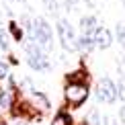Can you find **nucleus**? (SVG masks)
<instances>
[{"label":"nucleus","mask_w":125,"mask_h":125,"mask_svg":"<svg viewBox=\"0 0 125 125\" xmlns=\"http://www.w3.org/2000/svg\"><path fill=\"white\" fill-rule=\"evenodd\" d=\"M121 2H123V6H125V0H121Z\"/></svg>","instance_id":"24"},{"label":"nucleus","mask_w":125,"mask_h":125,"mask_svg":"<svg viewBox=\"0 0 125 125\" xmlns=\"http://www.w3.org/2000/svg\"><path fill=\"white\" fill-rule=\"evenodd\" d=\"M0 47H2L4 51H6V49H8V35H6V33H4V31H2V29H0Z\"/></svg>","instance_id":"17"},{"label":"nucleus","mask_w":125,"mask_h":125,"mask_svg":"<svg viewBox=\"0 0 125 125\" xmlns=\"http://www.w3.org/2000/svg\"><path fill=\"white\" fill-rule=\"evenodd\" d=\"M88 123H90V125H101V119H98L96 109H92V111H90V115H88Z\"/></svg>","instance_id":"16"},{"label":"nucleus","mask_w":125,"mask_h":125,"mask_svg":"<svg viewBox=\"0 0 125 125\" xmlns=\"http://www.w3.org/2000/svg\"><path fill=\"white\" fill-rule=\"evenodd\" d=\"M55 29H58V35H60V41H62V47H64L66 51H74V49H78V37H76L74 27L70 25V21H68V19H60L58 25H55Z\"/></svg>","instance_id":"4"},{"label":"nucleus","mask_w":125,"mask_h":125,"mask_svg":"<svg viewBox=\"0 0 125 125\" xmlns=\"http://www.w3.org/2000/svg\"><path fill=\"white\" fill-rule=\"evenodd\" d=\"M8 31H10V35H12L14 41H23V27H19L17 21H10L8 23Z\"/></svg>","instance_id":"10"},{"label":"nucleus","mask_w":125,"mask_h":125,"mask_svg":"<svg viewBox=\"0 0 125 125\" xmlns=\"http://www.w3.org/2000/svg\"><path fill=\"white\" fill-rule=\"evenodd\" d=\"M88 94H90V90L84 82H66L64 98H66V105H70L72 109H80L86 103Z\"/></svg>","instance_id":"2"},{"label":"nucleus","mask_w":125,"mask_h":125,"mask_svg":"<svg viewBox=\"0 0 125 125\" xmlns=\"http://www.w3.org/2000/svg\"><path fill=\"white\" fill-rule=\"evenodd\" d=\"M92 39H94V47L96 49H109L113 43V35L107 27H98L94 33H92Z\"/></svg>","instance_id":"6"},{"label":"nucleus","mask_w":125,"mask_h":125,"mask_svg":"<svg viewBox=\"0 0 125 125\" xmlns=\"http://www.w3.org/2000/svg\"><path fill=\"white\" fill-rule=\"evenodd\" d=\"M78 49L84 51V53H90L94 47V39H92V35H86V33H80V37H78Z\"/></svg>","instance_id":"8"},{"label":"nucleus","mask_w":125,"mask_h":125,"mask_svg":"<svg viewBox=\"0 0 125 125\" xmlns=\"http://www.w3.org/2000/svg\"><path fill=\"white\" fill-rule=\"evenodd\" d=\"M31 33H33V41H37L43 49H51L53 47V31H51V25L43 17H35L33 19Z\"/></svg>","instance_id":"3"},{"label":"nucleus","mask_w":125,"mask_h":125,"mask_svg":"<svg viewBox=\"0 0 125 125\" xmlns=\"http://www.w3.org/2000/svg\"><path fill=\"white\" fill-rule=\"evenodd\" d=\"M98 29V21L94 14H86V17H80V31L86 35H92Z\"/></svg>","instance_id":"7"},{"label":"nucleus","mask_w":125,"mask_h":125,"mask_svg":"<svg viewBox=\"0 0 125 125\" xmlns=\"http://www.w3.org/2000/svg\"><path fill=\"white\" fill-rule=\"evenodd\" d=\"M74 121H72V117L68 115L66 111H60L58 115L53 117V121H51V125H72Z\"/></svg>","instance_id":"11"},{"label":"nucleus","mask_w":125,"mask_h":125,"mask_svg":"<svg viewBox=\"0 0 125 125\" xmlns=\"http://www.w3.org/2000/svg\"><path fill=\"white\" fill-rule=\"evenodd\" d=\"M115 35H117V41L121 43V47H125V21H121L115 27Z\"/></svg>","instance_id":"12"},{"label":"nucleus","mask_w":125,"mask_h":125,"mask_svg":"<svg viewBox=\"0 0 125 125\" xmlns=\"http://www.w3.org/2000/svg\"><path fill=\"white\" fill-rule=\"evenodd\" d=\"M6 107H12L10 94H8V90H2V88H0V109H6Z\"/></svg>","instance_id":"13"},{"label":"nucleus","mask_w":125,"mask_h":125,"mask_svg":"<svg viewBox=\"0 0 125 125\" xmlns=\"http://www.w3.org/2000/svg\"><path fill=\"white\" fill-rule=\"evenodd\" d=\"M96 2H98V0H84V4H88L90 8H94V6H96Z\"/></svg>","instance_id":"22"},{"label":"nucleus","mask_w":125,"mask_h":125,"mask_svg":"<svg viewBox=\"0 0 125 125\" xmlns=\"http://www.w3.org/2000/svg\"><path fill=\"white\" fill-rule=\"evenodd\" d=\"M117 68H119V72H121V76H125V55H119Z\"/></svg>","instance_id":"18"},{"label":"nucleus","mask_w":125,"mask_h":125,"mask_svg":"<svg viewBox=\"0 0 125 125\" xmlns=\"http://www.w3.org/2000/svg\"><path fill=\"white\" fill-rule=\"evenodd\" d=\"M96 98H98V103H105V105L117 103V98H119L117 84L111 78H101V80L96 82Z\"/></svg>","instance_id":"5"},{"label":"nucleus","mask_w":125,"mask_h":125,"mask_svg":"<svg viewBox=\"0 0 125 125\" xmlns=\"http://www.w3.org/2000/svg\"><path fill=\"white\" fill-rule=\"evenodd\" d=\"M6 76H8V66L4 64V62H0V80L6 78Z\"/></svg>","instance_id":"19"},{"label":"nucleus","mask_w":125,"mask_h":125,"mask_svg":"<svg viewBox=\"0 0 125 125\" xmlns=\"http://www.w3.org/2000/svg\"><path fill=\"white\" fill-rule=\"evenodd\" d=\"M25 51H27V62H29V66L33 68V70H37V72H47L49 68H51L45 49L41 47L37 41H29V43H25Z\"/></svg>","instance_id":"1"},{"label":"nucleus","mask_w":125,"mask_h":125,"mask_svg":"<svg viewBox=\"0 0 125 125\" xmlns=\"http://www.w3.org/2000/svg\"><path fill=\"white\" fill-rule=\"evenodd\" d=\"M117 92H119V98L125 101V76L119 78V82H117Z\"/></svg>","instance_id":"15"},{"label":"nucleus","mask_w":125,"mask_h":125,"mask_svg":"<svg viewBox=\"0 0 125 125\" xmlns=\"http://www.w3.org/2000/svg\"><path fill=\"white\" fill-rule=\"evenodd\" d=\"M105 125H119L113 117H105Z\"/></svg>","instance_id":"21"},{"label":"nucleus","mask_w":125,"mask_h":125,"mask_svg":"<svg viewBox=\"0 0 125 125\" xmlns=\"http://www.w3.org/2000/svg\"><path fill=\"white\" fill-rule=\"evenodd\" d=\"M119 121H121V123L125 125V105H123L121 109H119Z\"/></svg>","instance_id":"20"},{"label":"nucleus","mask_w":125,"mask_h":125,"mask_svg":"<svg viewBox=\"0 0 125 125\" xmlns=\"http://www.w3.org/2000/svg\"><path fill=\"white\" fill-rule=\"evenodd\" d=\"M88 80H90V74L86 70H76L66 76V82H84V84H88Z\"/></svg>","instance_id":"9"},{"label":"nucleus","mask_w":125,"mask_h":125,"mask_svg":"<svg viewBox=\"0 0 125 125\" xmlns=\"http://www.w3.org/2000/svg\"><path fill=\"white\" fill-rule=\"evenodd\" d=\"M43 4H45V8H47L51 14H58V10H60L58 0H43Z\"/></svg>","instance_id":"14"},{"label":"nucleus","mask_w":125,"mask_h":125,"mask_svg":"<svg viewBox=\"0 0 125 125\" xmlns=\"http://www.w3.org/2000/svg\"><path fill=\"white\" fill-rule=\"evenodd\" d=\"M14 125H27V123H23V121H19V123H14Z\"/></svg>","instance_id":"23"}]
</instances>
